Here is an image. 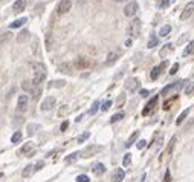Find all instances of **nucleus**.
Instances as JSON below:
<instances>
[{"label": "nucleus", "mask_w": 194, "mask_h": 182, "mask_svg": "<svg viewBox=\"0 0 194 182\" xmlns=\"http://www.w3.org/2000/svg\"><path fill=\"white\" fill-rule=\"evenodd\" d=\"M124 44H125L127 48H130V46H132V38H128V40H125V43H124Z\"/></svg>", "instance_id": "obj_56"}, {"label": "nucleus", "mask_w": 194, "mask_h": 182, "mask_svg": "<svg viewBox=\"0 0 194 182\" xmlns=\"http://www.w3.org/2000/svg\"><path fill=\"white\" fill-rule=\"evenodd\" d=\"M124 86H125V89L128 92H136L138 89H139V80L138 78H128L125 83H124Z\"/></svg>", "instance_id": "obj_5"}, {"label": "nucleus", "mask_w": 194, "mask_h": 182, "mask_svg": "<svg viewBox=\"0 0 194 182\" xmlns=\"http://www.w3.org/2000/svg\"><path fill=\"white\" fill-rule=\"evenodd\" d=\"M21 138H23L21 132H20V130H17V132L12 135V138H11V142H12V144H18V142L21 141Z\"/></svg>", "instance_id": "obj_33"}, {"label": "nucleus", "mask_w": 194, "mask_h": 182, "mask_svg": "<svg viewBox=\"0 0 194 182\" xmlns=\"http://www.w3.org/2000/svg\"><path fill=\"white\" fill-rule=\"evenodd\" d=\"M139 31H141V20L139 18H133L132 23L127 28V34L130 35V38H136L139 35Z\"/></svg>", "instance_id": "obj_3"}, {"label": "nucleus", "mask_w": 194, "mask_h": 182, "mask_svg": "<svg viewBox=\"0 0 194 182\" xmlns=\"http://www.w3.org/2000/svg\"><path fill=\"white\" fill-rule=\"evenodd\" d=\"M103 150V147L101 146H90V147H87V148H84V152L81 153L84 158H89V156H93L96 152H101Z\"/></svg>", "instance_id": "obj_12"}, {"label": "nucleus", "mask_w": 194, "mask_h": 182, "mask_svg": "<svg viewBox=\"0 0 194 182\" xmlns=\"http://www.w3.org/2000/svg\"><path fill=\"white\" fill-rule=\"evenodd\" d=\"M110 107H112V101H106V103L101 106V110H103V112H107Z\"/></svg>", "instance_id": "obj_47"}, {"label": "nucleus", "mask_w": 194, "mask_h": 182, "mask_svg": "<svg viewBox=\"0 0 194 182\" xmlns=\"http://www.w3.org/2000/svg\"><path fill=\"white\" fill-rule=\"evenodd\" d=\"M92 66V61L86 58V57H78L76 61H75V68L76 69H89Z\"/></svg>", "instance_id": "obj_7"}, {"label": "nucleus", "mask_w": 194, "mask_h": 182, "mask_svg": "<svg viewBox=\"0 0 194 182\" xmlns=\"http://www.w3.org/2000/svg\"><path fill=\"white\" fill-rule=\"evenodd\" d=\"M162 72V69H160V66H155L153 69H151V72H150V78L151 80H158L159 75Z\"/></svg>", "instance_id": "obj_27"}, {"label": "nucleus", "mask_w": 194, "mask_h": 182, "mask_svg": "<svg viewBox=\"0 0 194 182\" xmlns=\"http://www.w3.org/2000/svg\"><path fill=\"white\" fill-rule=\"evenodd\" d=\"M78 156H80V153H78V152L71 153L69 156H66V158H64V162H66V164H73V162L78 159Z\"/></svg>", "instance_id": "obj_26"}, {"label": "nucleus", "mask_w": 194, "mask_h": 182, "mask_svg": "<svg viewBox=\"0 0 194 182\" xmlns=\"http://www.w3.org/2000/svg\"><path fill=\"white\" fill-rule=\"evenodd\" d=\"M20 153H21V155H25V156H32V153H34V147H32V142H26L25 146L21 147Z\"/></svg>", "instance_id": "obj_15"}, {"label": "nucleus", "mask_w": 194, "mask_h": 182, "mask_svg": "<svg viewBox=\"0 0 194 182\" xmlns=\"http://www.w3.org/2000/svg\"><path fill=\"white\" fill-rule=\"evenodd\" d=\"M71 8H72L71 0H61L60 5H58V8H57V12H58V14H66V12L71 11Z\"/></svg>", "instance_id": "obj_10"}, {"label": "nucleus", "mask_w": 194, "mask_h": 182, "mask_svg": "<svg viewBox=\"0 0 194 182\" xmlns=\"http://www.w3.org/2000/svg\"><path fill=\"white\" fill-rule=\"evenodd\" d=\"M188 34H183V35L180 37V38H179V40H177V44H182V43H183V41H187V40H188Z\"/></svg>", "instance_id": "obj_50"}, {"label": "nucleus", "mask_w": 194, "mask_h": 182, "mask_svg": "<svg viewBox=\"0 0 194 182\" xmlns=\"http://www.w3.org/2000/svg\"><path fill=\"white\" fill-rule=\"evenodd\" d=\"M176 101H177V96H173V98L167 100V101L164 103V106H162V107H164V110H170V109H171V106H173Z\"/></svg>", "instance_id": "obj_29"}, {"label": "nucleus", "mask_w": 194, "mask_h": 182, "mask_svg": "<svg viewBox=\"0 0 194 182\" xmlns=\"http://www.w3.org/2000/svg\"><path fill=\"white\" fill-rule=\"evenodd\" d=\"M194 54V41H190L188 44H187V48L183 49V52H182V55L183 57H190V55Z\"/></svg>", "instance_id": "obj_21"}, {"label": "nucleus", "mask_w": 194, "mask_h": 182, "mask_svg": "<svg viewBox=\"0 0 194 182\" xmlns=\"http://www.w3.org/2000/svg\"><path fill=\"white\" fill-rule=\"evenodd\" d=\"M31 66L34 68V78H32V81L35 83L37 86H40L41 84V81H44L46 80V66L44 64H41V63H31Z\"/></svg>", "instance_id": "obj_1"}, {"label": "nucleus", "mask_w": 194, "mask_h": 182, "mask_svg": "<svg viewBox=\"0 0 194 182\" xmlns=\"http://www.w3.org/2000/svg\"><path fill=\"white\" fill-rule=\"evenodd\" d=\"M164 181L165 182H170V170L165 171V176H164Z\"/></svg>", "instance_id": "obj_54"}, {"label": "nucleus", "mask_w": 194, "mask_h": 182, "mask_svg": "<svg viewBox=\"0 0 194 182\" xmlns=\"http://www.w3.org/2000/svg\"><path fill=\"white\" fill-rule=\"evenodd\" d=\"M76 182H90V179H89V176H86V175H78V176H76Z\"/></svg>", "instance_id": "obj_43"}, {"label": "nucleus", "mask_w": 194, "mask_h": 182, "mask_svg": "<svg viewBox=\"0 0 194 182\" xmlns=\"http://www.w3.org/2000/svg\"><path fill=\"white\" fill-rule=\"evenodd\" d=\"M122 118H124V112H118V113H115V115L110 118V123H112V124H115V123L121 121Z\"/></svg>", "instance_id": "obj_35"}, {"label": "nucleus", "mask_w": 194, "mask_h": 182, "mask_svg": "<svg viewBox=\"0 0 194 182\" xmlns=\"http://www.w3.org/2000/svg\"><path fill=\"white\" fill-rule=\"evenodd\" d=\"M170 3H173V0H158V8L164 9V8H167Z\"/></svg>", "instance_id": "obj_39"}, {"label": "nucleus", "mask_w": 194, "mask_h": 182, "mask_svg": "<svg viewBox=\"0 0 194 182\" xmlns=\"http://www.w3.org/2000/svg\"><path fill=\"white\" fill-rule=\"evenodd\" d=\"M98 109H99V101H95V103L92 104V107L89 109V113H90V115H95Z\"/></svg>", "instance_id": "obj_40"}, {"label": "nucleus", "mask_w": 194, "mask_h": 182, "mask_svg": "<svg viewBox=\"0 0 194 182\" xmlns=\"http://www.w3.org/2000/svg\"><path fill=\"white\" fill-rule=\"evenodd\" d=\"M124 176H125V173H124L122 168H116L113 173V182H121L124 179Z\"/></svg>", "instance_id": "obj_18"}, {"label": "nucleus", "mask_w": 194, "mask_h": 182, "mask_svg": "<svg viewBox=\"0 0 194 182\" xmlns=\"http://www.w3.org/2000/svg\"><path fill=\"white\" fill-rule=\"evenodd\" d=\"M122 164H124V167H128V165L132 164V155H130V153L124 156V161H122Z\"/></svg>", "instance_id": "obj_42"}, {"label": "nucleus", "mask_w": 194, "mask_h": 182, "mask_svg": "<svg viewBox=\"0 0 194 182\" xmlns=\"http://www.w3.org/2000/svg\"><path fill=\"white\" fill-rule=\"evenodd\" d=\"M141 96H144V98L148 96V91L147 89H141Z\"/></svg>", "instance_id": "obj_55"}, {"label": "nucleus", "mask_w": 194, "mask_h": 182, "mask_svg": "<svg viewBox=\"0 0 194 182\" xmlns=\"http://www.w3.org/2000/svg\"><path fill=\"white\" fill-rule=\"evenodd\" d=\"M53 106H55V98H53V96H46V98L41 101L40 109L43 110V112H48V110L53 109Z\"/></svg>", "instance_id": "obj_6"}, {"label": "nucleus", "mask_w": 194, "mask_h": 182, "mask_svg": "<svg viewBox=\"0 0 194 182\" xmlns=\"http://www.w3.org/2000/svg\"><path fill=\"white\" fill-rule=\"evenodd\" d=\"M58 71L63 73H72V64L71 63H63L58 66Z\"/></svg>", "instance_id": "obj_23"}, {"label": "nucleus", "mask_w": 194, "mask_h": 182, "mask_svg": "<svg viewBox=\"0 0 194 182\" xmlns=\"http://www.w3.org/2000/svg\"><path fill=\"white\" fill-rule=\"evenodd\" d=\"M173 49H174V44H173V43H167V44L159 51V57H160V58H165L170 52H173Z\"/></svg>", "instance_id": "obj_13"}, {"label": "nucleus", "mask_w": 194, "mask_h": 182, "mask_svg": "<svg viewBox=\"0 0 194 182\" xmlns=\"http://www.w3.org/2000/svg\"><path fill=\"white\" fill-rule=\"evenodd\" d=\"M14 12L18 14V12H21V11H25V8H26V0H17L16 3H14Z\"/></svg>", "instance_id": "obj_17"}, {"label": "nucleus", "mask_w": 194, "mask_h": 182, "mask_svg": "<svg viewBox=\"0 0 194 182\" xmlns=\"http://www.w3.org/2000/svg\"><path fill=\"white\" fill-rule=\"evenodd\" d=\"M11 38H12V34H11L9 31L3 32V34H2V44H5V43H6V41H9Z\"/></svg>", "instance_id": "obj_38"}, {"label": "nucleus", "mask_w": 194, "mask_h": 182, "mask_svg": "<svg viewBox=\"0 0 194 182\" xmlns=\"http://www.w3.org/2000/svg\"><path fill=\"white\" fill-rule=\"evenodd\" d=\"M193 92H194V83H190V84L185 87V93L190 95V93H193Z\"/></svg>", "instance_id": "obj_46"}, {"label": "nucleus", "mask_w": 194, "mask_h": 182, "mask_svg": "<svg viewBox=\"0 0 194 182\" xmlns=\"http://www.w3.org/2000/svg\"><path fill=\"white\" fill-rule=\"evenodd\" d=\"M193 14H194V2H190V3L183 8V11H182V14H180V20H188Z\"/></svg>", "instance_id": "obj_9"}, {"label": "nucleus", "mask_w": 194, "mask_h": 182, "mask_svg": "<svg viewBox=\"0 0 194 182\" xmlns=\"http://www.w3.org/2000/svg\"><path fill=\"white\" fill-rule=\"evenodd\" d=\"M81 119H83V115H80V116H76V118H75V121H76V123H80Z\"/></svg>", "instance_id": "obj_57"}, {"label": "nucleus", "mask_w": 194, "mask_h": 182, "mask_svg": "<svg viewBox=\"0 0 194 182\" xmlns=\"http://www.w3.org/2000/svg\"><path fill=\"white\" fill-rule=\"evenodd\" d=\"M67 127H69V121H63L61 126H60V130H61V132H66V128Z\"/></svg>", "instance_id": "obj_51"}, {"label": "nucleus", "mask_w": 194, "mask_h": 182, "mask_svg": "<svg viewBox=\"0 0 194 182\" xmlns=\"http://www.w3.org/2000/svg\"><path fill=\"white\" fill-rule=\"evenodd\" d=\"M21 89L25 92H29V93H32V96L34 98H40V93H41V89H40V86H37L34 81H29V80H25L23 83H21Z\"/></svg>", "instance_id": "obj_2"}, {"label": "nucleus", "mask_w": 194, "mask_h": 182, "mask_svg": "<svg viewBox=\"0 0 194 182\" xmlns=\"http://www.w3.org/2000/svg\"><path fill=\"white\" fill-rule=\"evenodd\" d=\"M124 101H125V95L121 93L119 96H118V100H116V107H122L124 106Z\"/></svg>", "instance_id": "obj_41"}, {"label": "nucleus", "mask_w": 194, "mask_h": 182, "mask_svg": "<svg viewBox=\"0 0 194 182\" xmlns=\"http://www.w3.org/2000/svg\"><path fill=\"white\" fill-rule=\"evenodd\" d=\"M23 121H25V118L21 116V115H18V116H16V119H14V126H20V124H23Z\"/></svg>", "instance_id": "obj_45"}, {"label": "nucleus", "mask_w": 194, "mask_h": 182, "mask_svg": "<svg viewBox=\"0 0 194 182\" xmlns=\"http://www.w3.org/2000/svg\"><path fill=\"white\" fill-rule=\"evenodd\" d=\"M118 60V52H109V55H107V58H106V63L107 66H110V64H113L115 61Z\"/></svg>", "instance_id": "obj_20"}, {"label": "nucleus", "mask_w": 194, "mask_h": 182, "mask_svg": "<svg viewBox=\"0 0 194 182\" xmlns=\"http://www.w3.org/2000/svg\"><path fill=\"white\" fill-rule=\"evenodd\" d=\"M66 84V81H63V80H57V81H52V83H49V87L52 89V87H63Z\"/></svg>", "instance_id": "obj_37"}, {"label": "nucleus", "mask_w": 194, "mask_h": 182, "mask_svg": "<svg viewBox=\"0 0 194 182\" xmlns=\"http://www.w3.org/2000/svg\"><path fill=\"white\" fill-rule=\"evenodd\" d=\"M177 71H179V63H174V64L171 66V69H170V75H174Z\"/></svg>", "instance_id": "obj_48"}, {"label": "nucleus", "mask_w": 194, "mask_h": 182, "mask_svg": "<svg viewBox=\"0 0 194 182\" xmlns=\"http://www.w3.org/2000/svg\"><path fill=\"white\" fill-rule=\"evenodd\" d=\"M138 136H139V132H133V133L130 135V138L127 139V142H125V147H130V146H133V144L136 142V139H138Z\"/></svg>", "instance_id": "obj_25"}, {"label": "nucleus", "mask_w": 194, "mask_h": 182, "mask_svg": "<svg viewBox=\"0 0 194 182\" xmlns=\"http://www.w3.org/2000/svg\"><path fill=\"white\" fill-rule=\"evenodd\" d=\"M162 141H164V139H162V136L159 135V136H158V139H156V146H155V150H158L159 147L162 146Z\"/></svg>", "instance_id": "obj_52"}, {"label": "nucleus", "mask_w": 194, "mask_h": 182, "mask_svg": "<svg viewBox=\"0 0 194 182\" xmlns=\"http://www.w3.org/2000/svg\"><path fill=\"white\" fill-rule=\"evenodd\" d=\"M26 21H28V18L21 17V18H18V20H16V21H12V23L9 25V28H11V29H16V28H20V26H23V25H25Z\"/></svg>", "instance_id": "obj_24"}, {"label": "nucleus", "mask_w": 194, "mask_h": 182, "mask_svg": "<svg viewBox=\"0 0 194 182\" xmlns=\"http://www.w3.org/2000/svg\"><path fill=\"white\" fill-rule=\"evenodd\" d=\"M28 110V96L26 95H20L18 96V101H17V112L23 113Z\"/></svg>", "instance_id": "obj_11"}, {"label": "nucleus", "mask_w": 194, "mask_h": 182, "mask_svg": "<svg viewBox=\"0 0 194 182\" xmlns=\"http://www.w3.org/2000/svg\"><path fill=\"white\" fill-rule=\"evenodd\" d=\"M138 9H139V5H138V2L132 0L128 5H125V8H124V14H125L127 17H133V16L138 12Z\"/></svg>", "instance_id": "obj_4"}, {"label": "nucleus", "mask_w": 194, "mask_h": 182, "mask_svg": "<svg viewBox=\"0 0 194 182\" xmlns=\"http://www.w3.org/2000/svg\"><path fill=\"white\" fill-rule=\"evenodd\" d=\"M34 171H35V165L31 164V165H26V167L23 168V173H21V175H23V178H29Z\"/></svg>", "instance_id": "obj_22"}, {"label": "nucleus", "mask_w": 194, "mask_h": 182, "mask_svg": "<svg viewBox=\"0 0 194 182\" xmlns=\"http://www.w3.org/2000/svg\"><path fill=\"white\" fill-rule=\"evenodd\" d=\"M67 112H69L67 104H61V106H60V109H58V116H60V118H63V116H66V115H67Z\"/></svg>", "instance_id": "obj_34"}, {"label": "nucleus", "mask_w": 194, "mask_h": 182, "mask_svg": "<svg viewBox=\"0 0 194 182\" xmlns=\"http://www.w3.org/2000/svg\"><path fill=\"white\" fill-rule=\"evenodd\" d=\"M182 86H183V80H182V81H176V83H171V84H168L167 87H164V89H162V92H160V93H162V95L165 96V95H168L170 92L179 91V89H180Z\"/></svg>", "instance_id": "obj_8"}, {"label": "nucleus", "mask_w": 194, "mask_h": 182, "mask_svg": "<svg viewBox=\"0 0 194 182\" xmlns=\"http://www.w3.org/2000/svg\"><path fill=\"white\" fill-rule=\"evenodd\" d=\"M158 43H159V38H158V37H156V35H151V37H150V40H148V43H147V48H148V49H153V48H155Z\"/></svg>", "instance_id": "obj_31"}, {"label": "nucleus", "mask_w": 194, "mask_h": 182, "mask_svg": "<svg viewBox=\"0 0 194 182\" xmlns=\"http://www.w3.org/2000/svg\"><path fill=\"white\" fill-rule=\"evenodd\" d=\"M43 167H44V162H43V161H38V162L35 164V171H38V170H41Z\"/></svg>", "instance_id": "obj_53"}, {"label": "nucleus", "mask_w": 194, "mask_h": 182, "mask_svg": "<svg viewBox=\"0 0 194 182\" xmlns=\"http://www.w3.org/2000/svg\"><path fill=\"white\" fill-rule=\"evenodd\" d=\"M156 103H158V96H153V98H151V100L148 101V104L145 106V109L142 110V115H144V116H147V115L150 113V110H151L153 107H155V106H156Z\"/></svg>", "instance_id": "obj_14"}, {"label": "nucleus", "mask_w": 194, "mask_h": 182, "mask_svg": "<svg viewBox=\"0 0 194 182\" xmlns=\"http://www.w3.org/2000/svg\"><path fill=\"white\" fill-rule=\"evenodd\" d=\"M188 115H190V109H185L183 112H182V113H180V115H179V118L176 119V124H177V126H180V124L185 121V118H187Z\"/></svg>", "instance_id": "obj_28"}, {"label": "nucleus", "mask_w": 194, "mask_h": 182, "mask_svg": "<svg viewBox=\"0 0 194 182\" xmlns=\"http://www.w3.org/2000/svg\"><path fill=\"white\" fill-rule=\"evenodd\" d=\"M174 142H176V136H173V138H171V141L168 142V147H167V150H165V155H167V156H170V155H171L173 147H174Z\"/></svg>", "instance_id": "obj_36"}, {"label": "nucleus", "mask_w": 194, "mask_h": 182, "mask_svg": "<svg viewBox=\"0 0 194 182\" xmlns=\"http://www.w3.org/2000/svg\"><path fill=\"white\" fill-rule=\"evenodd\" d=\"M40 124H29L28 126V135L29 136H32V135H35L37 133V130H40Z\"/></svg>", "instance_id": "obj_30"}, {"label": "nucleus", "mask_w": 194, "mask_h": 182, "mask_svg": "<svg viewBox=\"0 0 194 182\" xmlns=\"http://www.w3.org/2000/svg\"><path fill=\"white\" fill-rule=\"evenodd\" d=\"M113 2H116V3H122V2H127V0H113Z\"/></svg>", "instance_id": "obj_59"}, {"label": "nucleus", "mask_w": 194, "mask_h": 182, "mask_svg": "<svg viewBox=\"0 0 194 182\" xmlns=\"http://www.w3.org/2000/svg\"><path fill=\"white\" fill-rule=\"evenodd\" d=\"M145 176H147V175L144 173V175H142V176H141V179H139V182H144V179H145Z\"/></svg>", "instance_id": "obj_58"}, {"label": "nucleus", "mask_w": 194, "mask_h": 182, "mask_svg": "<svg viewBox=\"0 0 194 182\" xmlns=\"http://www.w3.org/2000/svg\"><path fill=\"white\" fill-rule=\"evenodd\" d=\"M145 146H147V141H145V139H141V141L136 142V147H138L139 150H141V148H145Z\"/></svg>", "instance_id": "obj_49"}, {"label": "nucleus", "mask_w": 194, "mask_h": 182, "mask_svg": "<svg viewBox=\"0 0 194 182\" xmlns=\"http://www.w3.org/2000/svg\"><path fill=\"white\" fill-rule=\"evenodd\" d=\"M92 171H93L95 175H103V173L106 171V165L101 164V162H98V164H95L92 167Z\"/></svg>", "instance_id": "obj_19"}, {"label": "nucleus", "mask_w": 194, "mask_h": 182, "mask_svg": "<svg viewBox=\"0 0 194 182\" xmlns=\"http://www.w3.org/2000/svg\"><path fill=\"white\" fill-rule=\"evenodd\" d=\"M29 37H31V32H29L28 29H21L17 35V41L18 43H25V41L29 40Z\"/></svg>", "instance_id": "obj_16"}, {"label": "nucleus", "mask_w": 194, "mask_h": 182, "mask_svg": "<svg viewBox=\"0 0 194 182\" xmlns=\"http://www.w3.org/2000/svg\"><path fill=\"white\" fill-rule=\"evenodd\" d=\"M170 32H171V26H170V25H164V26L160 28V31H159V35L165 37V35H168Z\"/></svg>", "instance_id": "obj_32"}, {"label": "nucleus", "mask_w": 194, "mask_h": 182, "mask_svg": "<svg viewBox=\"0 0 194 182\" xmlns=\"http://www.w3.org/2000/svg\"><path fill=\"white\" fill-rule=\"evenodd\" d=\"M89 136H90V133H89V132H84L83 135H80V136H78V142H84Z\"/></svg>", "instance_id": "obj_44"}]
</instances>
